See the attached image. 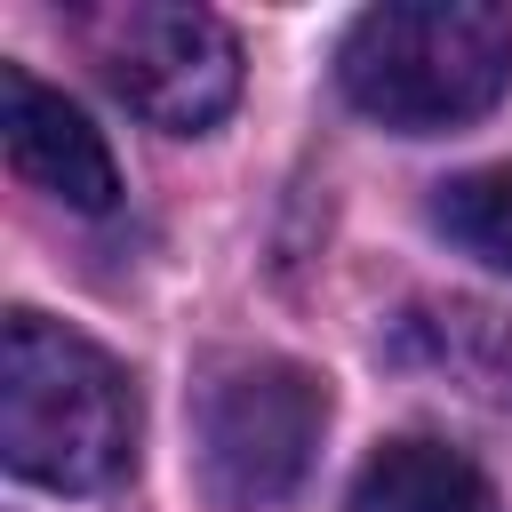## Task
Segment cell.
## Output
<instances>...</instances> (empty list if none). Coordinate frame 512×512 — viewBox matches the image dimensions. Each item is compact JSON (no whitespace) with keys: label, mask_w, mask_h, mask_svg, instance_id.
I'll return each instance as SVG.
<instances>
[{"label":"cell","mask_w":512,"mask_h":512,"mask_svg":"<svg viewBox=\"0 0 512 512\" xmlns=\"http://www.w3.org/2000/svg\"><path fill=\"white\" fill-rule=\"evenodd\" d=\"M0 144H8V168L24 184H40L48 200H64L80 216H104L120 200L112 144L88 128V112L72 96L40 88L24 64H0Z\"/></svg>","instance_id":"obj_5"},{"label":"cell","mask_w":512,"mask_h":512,"mask_svg":"<svg viewBox=\"0 0 512 512\" xmlns=\"http://www.w3.org/2000/svg\"><path fill=\"white\" fill-rule=\"evenodd\" d=\"M0 456L16 480L56 496H96L136 464L128 368L48 312H8L0 328Z\"/></svg>","instance_id":"obj_1"},{"label":"cell","mask_w":512,"mask_h":512,"mask_svg":"<svg viewBox=\"0 0 512 512\" xmlns=\"http://www.w3.org/2000/svg\"><path fill=\"white\" fill-rule=\"evenodd\" d=\"M432 224H440L464 256H480V264L512 272V160L448 176V184L432 192Z\"/></svg>","instance_id":"obj_7"},{"label":"cell","mask_w":512,"mask_h":512,"mask_svg":"<svg viewBox=\"0 0 512 512\" xmlns=\"http://www.w3.org/2000/svg\"><path fill=\"white\" fill-rule=\"evenodd\" d=\"M320 432H328V384L304 360L280 352L232 360L200 392V488L224 512H264L304 480Z\"/></svg>","instance_id":"obj_4"},{"label":"cell","mask_w":512,"mask_h":512,"mask_svg":"<svg viewBox=\"0 0 512 512\" xmlns=\"http://www.w3.org/2000/svg\"><path fill=\"white\" fill-rule=\"evenodd\" d=\"M80 48L96 56L104 88L168 128V136H200L240 104V40L216 8H184V0H104L80 24Z\"/></svg>","instance_id":"obj_3"},{"label":"cell","mask_w":512,"mask_h":512,"mask_svg":"<svg viewBox=\"0 0 512 512\" xmlns=\"http://www.w3.org/2000/svg\"><path fill=\"white\" fill-rule=\"evenodd\" d=\"M336 80L368 120H384L400 136L464 128L512 88V8H496V0L360 8L336 48Z\"/></svg>","instance_id":"obj_2"},{"label":"cell","mask_w":512,"mask_h":512,"mask_svg":"<svg viewBox=\"0 0 512 512\" xmlns=\"http://www.w3.org/2000/svg\"><path fill=\"white\" fill-rule=\"evenodd\" d=\"M344 512H488V480L448 440H384L360 464Z\"/></svg>","instance_id":"obj_6"}]
</instances>
